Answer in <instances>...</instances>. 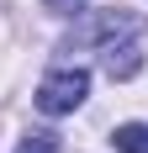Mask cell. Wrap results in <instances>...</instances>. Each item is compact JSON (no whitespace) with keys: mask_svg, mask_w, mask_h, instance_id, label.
<instances>
[{"mask_svg":"<svg viewBox=\"0 0 148 153\" xmlns=\"http://www.w3.org/2000/svg\"><path fill=\"white\" fill-rule=\"evenodd\" d=\"M85 95H90V74L74 63V69H53V74L37 85V111H48V116H69V111L85 106Z\"/></svg>","mask_w":148,"mask_h":153,"instance_id":"1","label":"cell"},{"mask_svg":"<svg viewBox=\"0 0 148 153\" xmlns=\"http://www.w3.org/2000/svg\"><path fill=\"white\" fill-rule=\"evenodd\" d=\"M132 32H138V16L117 5V11H101L90 27H79L74 42H101V48H106V42H117V37H132Z\"/></svg>","mask_w":148,"mask_h":153,"instance_id":"2","label":"cell"},{"mask_svg":"<svg viewBox=\"0 0 148 153\" xmlns=\"http://www.w3.org/2000/svg\"><path fill=\"white\" fill-rule=\"evenodd\" d=\"M101 69L111 79H132L138 69H143V48L132 42V37H117V42H106L101 48Z\"/></svg>","mask_w":148,"mask_h":153,"instance_id":"3","label":"cell"},{"mask_svg":"<svg viewBox=\"0 0 148 153\" xmlns=\"http://www.w3.org/2000/svg\"><path fill=\"white\" fill-rule=\"evenodd\" d=\"M111 143H117V153H148V122H122Z\"/></svg>","mask_w":148,"mask_h":153,"instance_id":"4","label":"cell"},{"mask_svg":"<svg viewBox=\"0 0 148 153\" xmlns=\"http://www.w3.org/2000/svg\"><path fill=\"white\" fill-rule=\"evenodd\" d=\"M58 132H27V137L16 143V153H58Z\"/></svg>","mask_w":148,"mask_h":153,"instance_id":"5","label":"cell"},{"mask_svg":"<svg viewBox=\"0 0 148 153\" xmlns=\"http://www.w3.org/2000/svg\"><path fill=\"white\" fill-rule=\"evenodd\" d=\"M53 16H74V11H85V0H43Z\"/></svg>","mask_w":148,"mask_h":153,"instance_id":"6","label":"cell"}]
</instances>
